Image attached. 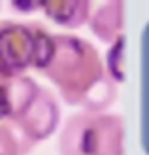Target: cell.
I'll list each match as a JSON object with an SVG mask.
<instances>
[{
  "label": "cell",
  "mask_w": 149,
  "mask_h": 155,
  "mask_svg": "<svg viewBox=\"0 0 149 155\" xmlns=\"http://www.w3.org/2000/svg\"><path fill=\"white\" fill-rule=\"evenodd\" d=\"M10 8L23 10V12H34V10H40V2H11Z\"/></svg>",
  "instance_id": "cell-10"
},
{
  "label": "cell",
  "mask_w": 149,
  "mask_h": 155,
  "mask_svg": "<svg viewBox=\"0 0 149 155\" xmlns=\"http://www.w3.org/2000/svg\"><path fill=\"white\" fill-rule=\"evenodd\" d=\"M59 123H60V104L57 100V95L49 87L40 85L34 100L25 110V114L17 121L10 123L8 127L17 134L21 144L30 151L38 142H44L49 136H53Z\"/></svg>",
  "instance_id": "cell-4"
},
{
  "label": "cell",
  "mask_w": 149,
  "mask_h": 155,
  "mask_svg": "<svg viewBox=\"0 0 149 155\" xmlns=\"http://www.w3.org/2000/svg\"><path fill=\"white\" fill-rule=\"evenodd\" d=\"M0 8H2V2H0Z\"/></svg>",
  "instance_id": "cell-11"
},
{
  "label": "cell",
  "mask_w": 149,
  "mask_h": 155,
  "mask_svg": "<svg viewBox=\"0 0 149 155\" xmlns=\"http://www.w3.org/2000/svg\"><path fill=\"white\" fill-rule=\"evenodd\" d=\"M55 51V34L40 21H0V76L44 72Z\"/></svg>",
  "instance_id": "cell-2"
},
{
  "label": "cell",
  "mask_w": 149,
  "mask_h": 155,
  "mask_svg": "<svg viewBox=\"0 0 149 155\" xmlns=\"http://www.w3.org/2000/svg\"><path fill=\"white\" fill-rule=\"evenodd\" d=\"M28 150L21 144L17 134L8 127L0 123V155H27Z\"/></svg>",
  "instance_id": "cell-9"
},
{
  "label": "cell",
  "mask_w": 149,
  "mask_h": 155,
  "mask_svg": "<svg viewBox=\"0 0 149 155\" xmlns=\"http://www.w3.org/2000/svg\"><path fill=\"white\" fill-rule=\"evenodd\" d=\"M40 83L32 76H0V123L17 121L34 100Z\"/></svg>",
  "instance_id": "cell-5"
},
{
  "label": "cell",
  "mask_w": 149,
  "mask_h": 155,
  "mask_svg": "<svg viewBox=\"0 0 149 155\" xmlns=\"http://www.w3.org/2000/svg\"><path fill=\"white\" fill-rule=\"evenodd\" d=\"M59 155H125V123L119 114L68 115L57 138Z\"/></svg>",
  "instance_id": "cell-3"
},
{
  "label": "cell",
  "mask_w": 149,
  "mask_h": 155,
  "mask_svg": "<svg viewBox=\"0 0 149 155\" xmlns=\"http://www.w3.org/2000/svg\"><path fill=\"white\" fill-rule=\"evenodd\" d=\"M102 63H104V70L108 78L115 85L127 80V36L123 34L108 45V51Z\"/></svg>",
  "instance_id": "cell-8"
},
{
  "label": "cell",
  "mask_w": 149,
  "mask_h": 155,
  "mask_svg": "<svg viewBox=\"0 0 149 155\" xmlns=\"http://www.w3.org/2000/svg\"><path fill=\"white\" fill-rule=\"evenodd\" d=\"M92 10L91 0H53L40 2V12L53 23L64 28H79L87 25Z\"/></svg>",
  "instance_id": "cell-7"
},
{
  "label": "cell",
  "mask_w": 149,
  "mask_h": 155,
  "mask_svg": "<svg viewBox=\"0 0 149 155\" xmlns=\"http://www.w3.org/2000/svg\"><path fill=\"white\" fill-rule=\"evenodd\" d=\"M42 76L55 85L66 104L79 106L81 112L102 114L119 95L104 70L98 49L77 34H55V51Z\"/></svg>",
  "instance_id": "cell-1"
},
{
  "label": "cell",
  "mask_w": 149,
  "mask_h": 155,
  "mask_svg": "<svg viewBox=\"0 0 149 155\" xmlns=\"http://www.w3.org/2000/svg\"><path fill=\"white\" fill-rule=\"evenodd\" d=\"M125 8H127L125 2L119 0H109L100 6H92L87 25L100 42L109 45L125 34Z\"/></svg>",
  "instance_id": "cell-6"
}]
</instances>
